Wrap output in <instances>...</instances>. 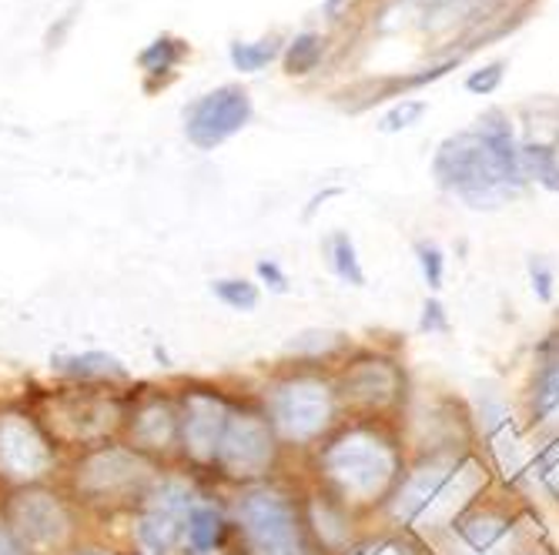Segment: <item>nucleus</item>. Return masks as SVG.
Returning a JSON list of instances; mask_svg holds the SVG:
<instances>
[{
    "instance_id": "obj_7",
    "label": "nucleus",
    "mask_w": 559,
    "mask_h": 555,
    "mask_svg": "<svg viewBox=\"0 0 559 555\" xmlns=\"http://www.w3.org/2000/svg\"><path fill=\"white\" fill-rule=\"evenodd\" d=\"M198 488L191 482V472H162V479L147 488L141 506L131 512V535L134 545L144 555H181L185 548V532H188V516L198 502Z\"/></svg>"
},
{
    "instance_id": "obj_22",
    "label": "nucleus",
    "mask_w": 559,
    "mask_h": 555,
    "mask_svg": "<svg viewBox=\"0 0 559 555\" xmlns=\"http://www.w3.org/2000/svg\"><path fill=\"white\" fill-rule=\"evenodd\" d=\"M278 58V40H259V44H231V64L241 74H255L265 64H272Z\"/></svg>"
},
{
    "instance_id": "obj_31",
    "label": "nucleus",
    "mask_w": 559,
    "mask_h": 555,
    "mask_svg": "<svg viewBox=\"0 0 559 555\" xmlns=\"http://www.w3.org/2000/svg\"><path fill=\"white\" fill-rule=\"evenodd\" d=\"M255 272H259V278H262L272 291H278V294H285V291H288V278H285V272H282L275 262H259V265H255Z\"/></svg>"
},
{
    "instance_id": "obj_27",
    "label": "nucleus",
    "mask_w": 559,
    "mask_h": 555,
    "mask_svg": "<svg viewBox=\"0 0 559 555\" xmlns=\"http://www.w3.org/2000/svg\"><path fill=\"white\" fill-rule=\"evenodd\" d=\"M502 74H506V64H502V61H496V64H486L483 71L469 74L466 87H469L473 94H492V91L499 87Z\"/></svg>"
},
{
    "instance_id": "obj_28",
    "label": "nucleus",
    "mask_w": 559,
    "mask_h": 555,
    "mask_svg": "<svg viewBox=\"0 0 559 555\" xmlns=\"http://www.w3.org/2000/svg\"><path fill=\"white\" fill-rule=\"evenodd\" d=\"M338 345V335H332V331H305V335H298L292 345H288V351H305V348H312L316 355L319 351H329V348H335Z\"/></svg>"
},
{
    "instance_id": "obj_10",
    "label": "nucleus",
    "mask_w": 559,
    "mask_h": 555,
    "mask_svg": "<svg viewBox=\"0 0 559 555\" xmlns=\"http://www.w3.org/2000/svg\"><path fill=\"white\" fill-rule=\"evenodd\" d=\"M322 472L345 498H372L389 485L395 456L382 438L355 429L322 451Z\"/></svg>"
},
{
    "instance_id": "obj_30",
    "label": "nucleus",
    "mask_w": 559,
    "mask_h": 555,
    "mask_svg": "<svg viewBox=\"0 0 559 555\" xmlns=\"http://www.w3.org/2000/svg\"><path fill=\"white\" fill-rule=\"evenodd\" d=\"M419 331H449V322H445V312H442V305L432 298V301H426V309H423V322H419Z\"/></svg>"
},
{
    "instance_id": "obj_21",
    "label": "nucleus",
    "mask_w": 559,
    "mask_h": 555,
    "mask_svg": "<svg viewBox=\"0 0 559 555\" xmlns=\"http://www.w3.org/2000/svg\"><path fill=\"white\" fill-rule=\"evenodd\" d=\"M181 58H185V44L165 34V37H158L155 44H147V47L141 50L138 64H141L147 74H165V71H171Z\"/></svg>"
},
{
    "instance_id": "obj_32",
    "label": "nucleus",
    "mask_w": 559,
    "mask_h": 555,
    "mask_svg": "<svg viewBox=\"0 0 559 555\" xmlns=\"http://www.w3.org/2000/svg\"><path fill=\"white\" fill-rule=\"evenodd\" d=\"M0 555H31V552H27L4 526H0Z\"/></svg>"
},
{
    "instance_id": "obj_3",
    "label": "nucleus",
    "mask_w": 559,
    "mask_h": 555,
    "mask_svg": "<svg viewBox=\"0 0 559 555\" xmlns=\"http://www.w3.org/2000/svg\"><path fill=\"white\" fill-rule=\"evenodd\" d=\"M432 174L445 191L460 194L473 208H499L526 184L496 158V150L479 131H463L442 141Z\"/></svg>"
},
{
    "instance_id": "obj_25",
    "label": "nucleus",
    "mask_w": 559,
    "mask_h": 555,
    "mask_svg": "<svg viewBox=\"0 0 559 555\" xmlns=\"http://www.w3.org/2000/svg\"><path fill=\"white\" fill-rule=\"evenodd\" d=\"M423 114H426V100H402V105H395V108L379 121V128H382L385 134H392V131H402V128H413Z\"/></svg>"
},
{
    "instance_id": "obj_33",
    "label": "nucleus",
    "mask_w": 559,
    "mask_h": 555,
    "mask_svg": "<svg viewBox=\"0 0 559 555\" xmlns=\"http://www.w3.org/2000/svg\"><path fill=\"white\" fill-rule=\"evenodd\" d=\"M68 555H121V552H111V548H87V545H78V548H71Z\"/></svg>"
},
{
    "instance_id": "obj_9",
    "label": "nucleus",
    "mask_w": 559,
    "mask_h": 555,
    "mask_svg": "<svg viewBox=\"0 0 559 555\" xmlns=\"http://www.w3.org/2000/svg\"><path fill=\"white\" fill-rule=\"evenodd\" d=\"M175 398H178V415H181L178 462L191 475H209L225 422L235 409V398H228L215 385H201V382L181 385Z\"/></svg>"
},
{
    "instance_id": "obj_19",
    "label": "nucleus",
    "mask_w": 559,
    "mask_h": 555,
    "mask_svg": "<svg viewBox=\"0 0 559 555\" xmlns=\"http://www.w3.org/2000/svg\"><path fill=\"white\" fill-rule=\"evenodd\" d=\"M212 294L235 312H255L262 301L259 285H251L248 278H218L212 281Z\"/></svg>"
},
{
    "instance_id": "obj_26",
    "label": "nucleus",
    "mask_w": 559,
    "mask_h": 555,
    "mask_svg": "<svg viewBox=\"0 0 559 555\" xmlns=\"http://www.w3.org/2000/svg\"><path fill=\"white\" fill-rule=\"evenodd\" d=\"M416 255H419V265H423L426 285H429V288H442V272H445L442 251H439L432 241H419V244H416Z\"/></svg>"
},
{
    "instance_id": "obj_11",
    "label": "nucleus",
    "mask_w": 559,
    "mask_h": 555,
    "mask_svg": "<svg viewBox=\"0 0 559 555\" xmlns=\"http://www.w3.org/2000/svg\"><path fill=\"white\" fill-rule=\"evenodd\" d=\"M335 412L332 388L312 375H292L272 385L265 398V415L278 435V442L305 445L319 438Z\"/></svg>"
},
{
    "instance_id": "obj_29",
    "label": "nucleus",
    "mask_w": 559,
    "mask_h": 555,
    "mask_svg": "<svg viewBox=\"0 0 559 555\" xmlns=\"http://www.w3.org/2000/svg\"><path fill=\"white\" fill-rule=\"evenodd\" d=\"M530 281H533V291L539 301L552 298V272L543 258H530Z\"/></svg>"
},
{
    "instance_id": "obj_8",
    "label": "nucleus",
    "mask_w": 559,
    "mask_h": 555,
    "mask_svg": "<svg viewBox=\"0 0 559 555\" xmlns=\"http://www.w3.org/2000/svg\"><path fill=\"white\" fill-rule=\"evenodd\" d=\"M235 529L251 555H305L295 502L272 485H248L235 498Z\"/></svg>"
},
{
    "instance_id": "obj_17",
    "label": "nucleus",
    "mask_w": 559,
    "mask_h": 555,
    "mask_svg": "<svg viewBox=\"0 0 559 555\" xmlns=\"http://www.w3.org/2000/svg\"><path fill=\"white\" fill-rule=\"evenodd\" d=\"M520 158H523V171L526 178H536L543 188L559 194V161H556V147L552 144H520Z\"/></svg>"
},
{
    "instance_id": "obj_5",
    "label": "nucleus",
    "mask_w": 559,
    "mask_h": 555,
    "mask_svg": "<svg viewBox=\"0 0 559 555\" xmlns=\"http://www.w3.org/2000/svg\"><path fill=\"white\" fill-rule=\"evenodd\" d=\"M61 469V448L47 435L37 412L0 401V492L44 485Z\"/></svg>"
},
{
    "instance_id": "obj_15",
    "label": "nucleus",
    "mask_w": 559,
    "mask_h": 555,
    "mask_svg": "<svg viewBox=\"0 0 559 555\" xmlns=\"http://www.w3.org/2000/svg\"><path fill=\"white\" fill-rule=\"evenodd\" d=\"M455 482H460V472H445V469H423L416 472L409 482H405L402 495H399V516L402 519H419L423 512H429L436 502H442Z\"/></svg>"
},
{
    "instance_id": "obj_2",
    "label": "nucleus",
    "mask_w": 559,
    "mask_h": 555,
    "mask_svg": "<svg viewBox=\"0 0 559 555\" xmlns=\"http://www.w3.org/2000/svg\"><path fill=\"white\" fill-rule=\"evenodd\" d=\"M0 526L31 555H68L81 545V509L61 485H24L0 495Z\"/></svg>"
},
{
    "instance_id": "obj_16",
    "label": "nucleus",
    "mask_w": 559,
    "mask_h": 555,
    "mask_svg": "<svg viewBox=\"0 0 559 555\" xmlns=\"http://www.w3.org/2000/svg\"><path fill=\"white\" fill-rule=\"evenodd\" d=\"M225 532H228V516H225V509L218 506L215 498L198 495L194 509H191V516H188L185 548H188L191 555H209V552H215V548L222 545Z\"/></svg>"
},
{
    "instance_id": "obj_18",
    "label": "nucleus",
    "mask_w": 559,
    "mask_h": 555,
    "mask_svg": "<svg viewBox=\"0 0 559 555\" xmlns=\"http://www.w3.org/2000/svg\"><path fill=\"white\" fill-rule=\"evenodd\" d=\"M329 262H332V272L345 285H352V288H362L366 285V272L359 265V255H355V241L345 231H335L329 238Z\"/></svg>"
},
{
    "instance_id": "obj_14",
    "label": "nucleus",
    "mask_w": 559,
    "mask_h": 555,
    "mask_svg": "<svg viewBox=\"0 0 559 555\" xmlns=\"http://www.w3.org/2000/svg\"><path fill=\"white\" fill-rule=\"evenodd\" d=\"M50 369H55L61 378H68L71 385L115 388V385L131 378L124 362L108 355V351H74V355H55V359H50Z\"/></svg>"
},
{
    "instance_id": "obj_4",
    "label": "nucleus",
    "mask_w": 559,
    "mask_h": 555,
    "mask_svg": "<svg viewBox=\"0 0 559 555\" xmlns=\"http://www.w3.org/2000/svg\"><path fill=\"white\" fill-rule=\"evenodd\" d=\"M128 395H115V388L105 385H71L58 395L47 398L44 412L37 419L44 422L47 435L58 442V448H91L100 442L121 438Z\"/></svg>"
},
{
    "instance_id": "obj_20",
    "label": "nucleus",
    "mask_w": 559,
    "mask_h": 555,
    "mask_svg": "<svg viewBox=\"0 0 559 555\" xmlns=\"http://www.w3.org/2000/svg\"><path fill=\"white\" fill-rule=\"evenodd\" d=\"M325 55V40L319 34H298L292 44H288V55H285V71L288 74H309L319 68Z\"/></svg>"
},
{
    "instance_id": "obj_24",
    "label": "nucleus",
    "mask_w": 559,
    "mask_h": 555,
    "mask_svg": "<svg viewBox=\"0 0 559 555\" xmlns=\"http://www.w3.org/2000/svg\"><path fill=\"white\" fill-rule=\"evenodd\" d=\"M460 532L466 535V542L473 545V548H489L502 532H506V526L502 522H492V519H483V516H476V519H466L463 526H460Z\"/></svg>"
},
{
    "instance_id": "obj_23",
    "label": "nucleus",
    "mask_w": 559,
    "mask_h": 555,
    "mask_svg": "<svg viewBox=\"0 0 559 555\" xmlns=\"http://www.w3.org/2000/svg\"><path fill=\"white\" fill-rule=\"evenodd\" d=\"M556 409H559V365H549L536 382L533 412H536V419H549Z\"/></svg>"
},
{
    "instance_id": "obj_6",
    "label": "nucleus",
    "mask_w": 559,
    "mask_h": 555,
    "mask_svg": "<svg viewBox=\"0 0 559 555\" xmlns=\"http://www.w3.org/2000/svg\"><path fill=\"white\" fill-rule=\"evenodd\" d=\"M278 459V435L265 409L235 401L209 475L231 485H259Z\"/></svg>"
},
{
    "instance_id": "obj_13",
    "label": "nucleus",
    "mask_w": 559,
    "mask_h": 555,
    "mask_svg": "<svg viewBox=\"0 0 559 555\" xmlns=\"http://www.w3.org/2000/svg\"><path fill=\"white\" fill-rule=\"evenodd\" d=\"M248 121H251V97H248V91H241L235 84L201 94L185 108V134L198 150L222 147Z\"/></svg>"
},
{
    "instance_id": "obj_12",
    "label": "nucleus",
    "mask_w": 559,
    "mask_h": 555,
    "mask_svg": "<svg viewBox=\"0 0 559 555\" xmlns=\"http://www.w3.org/2000/svg\"><path fill=\"white\" fill-rule=\"evenodd\" d=\"M121 442H128L141 456L155 459L158 466L178 462V442H181V415L175 391H134L128 395Z\"/></svg>"
},
{
    "instance_id": "obj_1",
    "label": "nucleus",
    "mask_w": 559,
    "mask_h": 555,
    "mask_svg": "<svg viewBox=\"0 0 559 555\" xmlns=\"http://www.w3.org/2000/svg\"><path fill=\"white\" fill-rule=\"evenodd\" d=\"M162 472L165 466L141 456L128 442L111 438L74 451L61 488L71 495L81 516L84 512L118 516V512H134L147 488L162 479Z\"/></svg>"
}]
</instances>
